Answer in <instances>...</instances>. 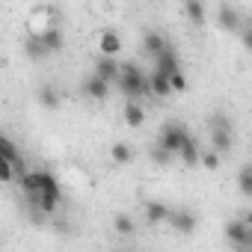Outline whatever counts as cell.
Segmentation results:
<instances>
[{
  "label": "cell",
  "mask_w": 252,
  "mask_h": 252,
  "mask_svg": "<svg viewBox=\"0 0 252 252\" xmlns=\"http://www.w3.org/2000/svg\"><path fill=\"white\" fill-rule=\"evenodd\" d=\"M184 12H187V18H190L193 24H202V21H205V3H202V0H187V3H184Z\"/></svg>",
  "instance_id": "19"
},
{
  "label": "cell",
  "mask_w": 252,
  "mask_h": 252,
  "mask_svg": "<svg viewBox=\"0 0 252 252\" xmlns=\"http://www.w3.org/2000/svg\"><path fill=\"white\" fill-rule=\"evenodd\" d=\"M0 158H6V160H12V163H21V155H18V149H15V143H12L9 137L0 140Z\"/></svg>",
  "instance_id": "21"
},
{
  "label": "cell",
  "mask_w": 252,
  "mask_h": 252,
  "mask_svg": "<svg viewBox=\"0 0 252 252\" xmlns=\"http://www.w3.org/2000/svg\"><path fill=\"white\" fill-rule=\"evenodd\" d=\"M152 160H155L158 166H163V163H169V160H172V152H169L166 146H160V143H158V146L152 149Z\"/></svg>",
  "instance_id": "25"
},
{
  "label": "cell",
  "mask_w": 252,
  "mask_h": 252,
  "mask_svg": "<svg viewBox=\"0 0 252 252\" xmlns=\"http://www.w3.org/2000/svg\"><path fill=\"white\" fill-rule=\"evenodd\" d=\"M18 184L24 187V193H39L45 184V172H33V169H21Z\"/></svg>",
  "instance_id": "11"
},
{
  "label": "cell",
  "mask_w": 252,
  "mask_h": 252,
  "mask_svg": "<svg viewBox=\"0 0 252 252\" xmlns=\"http://www.w3.org/2000/svg\"><path fill=\"white\" fill-rule=\"evenodd\" d=\"M225 237L231 246L237 249H252V225L249 222H240V220H231L225 225Z\"/></svg>",
  "instance_id": "3"
},
{
  "label": "cell",
  "mask_w": 252,
  "mask_h": 252,
  "mask_svg": "<svg viewBox=\"0 0 252 252\" xmlns=\"http://www.w3.org/2000/svg\"><path fill=\"white\" fill-rule=\"evenodd\" d=\"M240 42H243V48H246V51H252V27L240 30Z\"/></svg>",
  "instance_id": "30"
},
{
  "label": "cell",
  "mask_w": 252,
  "mask_h": 252,
  "mask_svg": "<svg viewBox=\"0 0 252 252\" xmlns=\"http://www.w3.org/2000/svg\"><path fill=\"white\" fill-rule=\"evenodd\" d=\"M149 80H152V95H158V98H166V95L172 92V83H169V74H166V71H160V68H158V71H155Z\"/></svg>",
  "instance_id": "12"
},
{
  "label": "cell",
  "mask_w": 252,
  "mask_h": 252,
  "mask_svg": "<svg viewBox=\"0 0 252 252\" xmlns=\"http://www.w3.org/2000/svg\"><path fill=\"white\" fill-rule=\"evenodd\" d=\"M169 225H172L178 234H193V228H196V217H193L190 211L178 208V211L169 214Z\"/></svg>",
  "instance_id": "5"
},
{
  "label": "cell",
  "mask_w": 252,
  "mask_h": 252,
  "mask_svg": "<svg viewBox=\"0 0 252 252\" xmlns=\"http://www.w3.org/2000/svg\"><path fill=\"white\" fill-rule=\"evenodd\" d=\"M98 48H101L104 57H119V51H122V39H119V33H116V30H104L101 39H98Z\"/></svg>",
  "instance_id": "8"
},
{
  "label": "cell",
  "mask_w": 252,
  "mask_h": 252,
  "mask_svg": "<svg viewBox=\"0 0 252 252\" xmlns=\"http://www.w3.org/2000/svg\"><path fill=\"white\" fill-rule=\"evenodd\" d=\"M116 86H119V92H122L125 98H131V101L152 95V80H149V74H146L140 65H134V63H122L119 77H116Z\"/></svg>",
  "instance_id": "1"
},
{
  "label": "cell",
  "mask_w": 252,
  "mask_h": 252,
  "mask_svg": "<svg viewBox=\"0 0 252 252\" xmlns=\"http://www.w3.org/2000/svg\"><path fill=\"white\" fill-rule=\"evenodd\" d=\"M39 104L42 107H48V110H57L60 107V92H57V86H51V83H45V86H39Z\"/></svg>",
  "instance_id": "15"
},
{
  "label": "cell",
  "mask_w": 252,
  "mask_h": 252,
  "mask_svg": "<svg viewBox=\"0 0 252 252\" xmlns=\"http://www.w3.org/2000/svg\"><path fill=\"white\" fill-rule=\"evenodd\" d=\"M249 225H252V220H249Z\"/></svg>",
  "instance_id": "31"
},
{
  "label": "cell",
  "mask_w": 252,
  "mask_h": 252,
  "mask_svg": "<svg viewBox=\"0 0 252 252\" xmlns=\"http://www.w3.org/2000/svg\"><path fill=\"white\" fill-rule=\"evenodd\" d=\"M181 160L187 163V166H193V163H202V152H199V146L190 140L184 149H181Z\"/></svg>",
  "instance_id": "22"
},
{
  "label": "cell",
  "mask_w": 252,
  "mask_h": 252,
  "mask_svg": "<svg viewBox=\"0 0 252 252\" xmlns=\"http://www.w3.org/2000/svg\"><path fill=\"white\" fill-rule=\"evenodd\" d=\"M125 122H128L131 128H140V125L146 122V110L137 101H128V107H125Z\"/></svg>",
  "instance_id": "16"
},
{
  "label": "cell",
  "mask_w": 252,
  "mask_h": 252,
  "mask_svg": "<svg viewBox=\"0 0 252 252\" xmlns=\"http://www.w3.org/2000/svg\"><path fill=\"white\" fill-rule=\"evenodd\" d=\"M237 190L252 199V163H246V166L237 172Z\"/></svg>",
  "instance_id": "18"
},
{
  "label": "cell",
  "mask_w": 252,
  "mask_h": 252,
  "mask_svg": "<svg viewBox=\"0 0 252 252\" xmlns=\"http://www.w3.org/2000/svg\"><path fill=\"white\" fill-rule=\"evenodd\" d=\"M217 21H220V27H222L225 33H237V30H240V12H237L231 3H222V6L217 9Z\"/></svg>",
  "instance_id": "4"
},
{
  "label": "cell",
  "mask_w": 252,
  "mask_h": 252,
  "mask_svg": "<svg viewBox=\"0 0 252 252\" xmlns=\"http://www.w3.org/2000/svg\"><path fill=\"white\" fill-rule=\"evenodd\" d=\"M211 143L220 155H225L231 149V131H211Z\"/></svg>",
  "instance_id": "20"
},
{
  "label": "cell",
  "mask_w": 252,
  "mask_h": 252,
  "mask_svg": "<svg viewBox=\"0 0 252 252\" xmlns=\"http://www.w3.org/2000/svg\"><path fill=\"white\" fill-rule=\"evenodd\" d=\"M33 36H39V39H42V42H45V48H48V51H51V54H54V51H60V48H63V33H60V30H57V27H45V30H42V33H33Z\"/></svg>",
  "instance_id": "13"
},
{
  "label": "cell",
  "mask_w": 252,
  "mask_h": 252,
  "mask_svg": "<svg viewBox=\"0 0 252 252\" xmlns=\"http://www.w3.org/2000/svg\"><path fill=\"white\" fill-rule=\"evenodd\" d=\"M24 51H27L30 60H45V57H51V51L45 48V42H42L39 36H33V33H30V39L24 42Z\"/></svg>",
  "instance_id": "14"
},
{
  "label": "cell",
  "mask_w": 252,
  "mask_h": 252,
  "mask_svg": "<svg viewBox=\"0 0 252 252\" xmlns=\"http://www.w3.org/2000/svg\"><path fill=\"white\" fill-rule=\"evenodd\" d=\"M110 158H113L116 163H131V158H134V155H131V149L125 146V143H116V146L110 149Z\"/></svg>",
  "instance_id": "23"
},
{
  "label": "cell",
  "mask_w": 252,
  "mask_h": 252,
  "mask_svg": "<svg viewBox=\"0 0 252 252\" xmlns=\"http://www.w3.org/2000/svg\"><path fill=\"white\" fill-rule=\"evenodd\" d=\"M202 166H208V169H217V166H220V152H217V149L205 152V155H202Z\"/></svg>",
  "instance_id": "29"
},
{
  "label": "cell",
  "mask_w": 252,
  "mask_h": 252,
  "mask_svg": "<svg viewBox=\"0 0 252 252\" xmlns=\"http://www.w3.org/2000/svg\"><path fill=\"white\" fill-rule=\"evenodd\" d=\"M113 225H116L119 234H134V220H131V217H125V214H119Z\"/></svg>",
  "instance_id": "26"
},
{
  "label": "cell",
  "mask_w": 252,
  "mask_h": 252,
  "mask_svg": "<svg viewBox=\"0 0 252 252\" xmlns=\"http://www.w3.org/2000/svg\"><path fill=\"white\" fill-rule=\"evenodd\" d=\"M169 83H172V92H184V89H187V77L181 74V68L169 74Z\"/></svg>",
  "instance_id": "28"
},
{
  "label": "cell",
  "mask_w": 252,
  "mask_h": 252,
  "mask_svg": "<svg viewBox=\"0 0 252 252\" xmlns=\"http://www.w3.org/2000/svg\"><path fill=\"white\" fill-rule=\"evenodd\" d=\"M166 48H169V42H166V39H163L158 30H149V33L143 36V51H146L149 57H155V60H158V57H160Z\"/></svg>",
  "instance_id": "7"
},
{
  "label": "cell",
  "mask_w": 252,
  "mask_h": 252,
  "mask_svg": "<svg viewBox=\"0 0 252 252\" xmlns=\"http://www.w3.org/2000/svg\"><path fill=\"white\" fill-rule=\"evenodd\" d=\"M119 63H116V57H101L98 63H95V74L98 77H104V80H110V83H116V77H119Z\"/></svg>",
  "instance_id": "10"
},
{
  "label": "cell",
  "mask_w": 252,
  "mask_h": 252,
  "mask_svg": "<svg viewBox=\"0 0 252 252\" xmlns=\"http://www.w3.org/2000/svg\"><path fill=\"white\" fill-rule=\"evenodd\" d=\"M107 92H110V80H104V77H98V74H89V77L83 80V95L101 101V98H107Z\"/></svg>",
  "instance_id": "6"
},
{
  "label": "cell",
  "mask_w": 252,
  "mask_h": 252,
  "mask_svg": "<svg viewBox=\"0 0 252 252\" xmlns=\"http://www.w3.org/2000/svg\"><path fill=\"white\" fill-rule=\"evenodd\" d=\"M208 125H211V131H231V122H228L225 113H214L208 119Z\"/></svg>",
  "instance_id": "24"
},
{
  "label": "cell",
  "mask_w": 252,
  "mask_h": 252,
  "mask_svg": "<svg viewBox=\"0 0 252 252\" xmlns=\"http://www.w3.org/2000/svg\"><path fill=\"white\" fill-rule=\"evenodd\" d=\"M158 68H160V71H166V74L178 71V54H175L172 48H166V51L158 57Z\"/></svg>",
  "instance_id": "17"
},
{
  "label": "cell",
  "mask_w": 252,
  "mask_h": 252,
  "mask_svg": "<svg viewBox=\"0 0 252 252\" xmlns=\"http://www.w3.org/2000/svg\"><path fill=\"white\" fill-rule=\"evenodd\" d=\"M158 143H160V146H166L172 155H181V149L190 143V134H187V128H184V125H178V122H166L163 128H160V137H158Z\"/></svg>",
  "instance_id": "2"
},
{
  "label": "cell",
  "mask_w": 252,
  "mask_h": 252,
  "mask_svg": "<svg viewBox=\"0 0 252 252\" xmlns=\"http://www.w3.org/2000/svg\"><path fill=\"white\" fill-rule=\"evenodd\" d=\"M169 214H172V208H166L163 202H149V205H146V222H149V225L169 222Z\"/></svg>",
  "instance_id": "9"
},
{
  "label": "cell",
  "mask_w": 252,
  "mask_h": 252,
  "mask_svg": "<svg viewBox=\"0 0 252 252\" xmlns=\"http://www.w3.org/2000/svg\"><path fill=\"white\" fill-rule=\"evenodd\" d=\"M15 166H18V163L0 158V175H3V181H15Z\"/></svg>",
  "instance_id": "27"
}]
</instances>
